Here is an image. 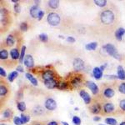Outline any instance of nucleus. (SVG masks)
I'll return each instance as SVG.
<instances>
[{"instance_id": "16", "label": "nucleus", "mask_w": 125, "mask_h": 125, "mask_svg": "<svg viewBox=\"0 0 125 125\" xmlns=\"http://www.w3.org/2000/svg\"><path fill=\"white\" fill-rule=\"evenodd\" d=\"M43 107L40 106V105H37L35 106L34 108H33V110H32V113H33V114L34 115H37V116H40V115H43V114L45 113V110H44Z\"/></svg>"}, {"instance_id": "39", "label": "nucleus", "mask_w": 125, "mask_h": 125, "mask_svg": "<svg viewBox=\"0 0 125 125\" xmlns=\"http://www.w3.org/2000/svg\"><path fill=\"white\" fill-rule=\"evenodd\" d=\"M118 91H119L121 94H125V83H121L118 86Z\"/></svg>"}, {"instance_id": "35", "label": "nucleus", "mask_w": 125, "mask_h": 125, "mask_svg": "<svg viewBox=\"0 0 125 125\" xmlns=\"http://www.w3.org/2000/svg\"><path fill=\"white\" fill-rule=\"evenodd\" d=\"M94 3L98 6L100 8H104L105 7L107 4V1L106 0H94Z\"/></svg>"}, {"instance_id": "50", "label": "nucleus", "mask_w": 125, "mask_h": 125, "mask_svg": "<svg viewBox=\"0 0 125 125\" xmlns=\"http://www.w3.org/2000/svg\"><path fill=\"white\" fill-rule=\"evenodd\" d=\"M107 66V64H104V65H102L101 67H100V69L102 70V71H104V69H105V67Z\"/></svg>"}, {"instance_id": "49", "label": "nucleus", "mask_w": 125, "mask_h": 125, "mask_svg": "<svg viewBox=\"0 0 125 125\" xmlns=\"http://www.w3.org/2000/svg\"><path fill=\"white\" fill-rule=\"evenodd\" d=\"M47 125H58V122H56V121H51V122H49Z\"/></svg>"}, {"instance_id": "23", "label": "nucleus", "mask_w": 125, "mask_h": 125, "mask_svg": "<svg viewBox=\"0 0 125 125\" xmlns=\"http://www.w3.org/2000/svg\"><path fill=\"white\" fill-rule=\"evenodd\" d=\"M5 42H6V45L7 46H9V47H13L16 42V39L14 38V36L12 35V34H9L7 37V39H6Z\"/></svg>"}, {"instance_id": "28", "label": "nucleus", "mask_w": 125, "mask_h": 125, "mask_svg": "<svg viewBox=\"0 0 125 125\" xmlns=\"http://www.w3.org/2000/svg\"><path fill=\"white\" fill-rule=\"evenodd\" d=\"M97 47H98V43H96V42H92V43H87L85 45V48L88 51H94L96 49Z\"/></svg>"}, {"instance_id": "52", "label": "nucleus", "mask_w": 125, "mask_h": 125, "mask_svg": "<svg viewBox=\"0 0 125 125\" xmlns=\"http://www.w3.org/2000/svg\"><path fill=\"white\" fill-rule=\"evenodd\" d=\"M33 125H43V124H40V123H34V124H33Z\"/></svg>"}, {"instance_id": "46", "label": "nucleus", "mask_w": 125, "mask_h": 125, "mask_svg": "<svg viewBox=\"0 0 125 125\" xmlns=\"http://www.w3.org/2000/svg\"><path fill=\"white\" fill-rule=\"evenodd\" d=\"M16 71L17 72H19V73H23L24 72V69H23V68L22 67V66H18L17 68H16Z\"/></svg>"}, {"instance_id": "18", "label": "nucleus", "mask_w": 125, "mask_h": 125, "mask_svg": "<svg viewBox=\"0 0 125 125\" xmlns=\"http://www.w3.org/2000/svg\"><path fill=\"white\" fill-rule=\"evenodd\" d=\"M125 34V29L124 28H119L115 31L114 33V36H115L116 39L118 41H122L123 36H124Z\"/></svg>"}, {"instance_id": "45", "label": "nucleus", "mask_w": 125, "mask_h": 125, "mask_svg": "<svg viewBox=\"0 0 125 125\" xmlns=\"http://www.w3.org/2000/svg\"><path fill=\"white\" fill-rule=\"evenodd\" d=\"M43 16H44V11L41 10V11H40V13H39V16H38V20L40 21V20H41L43 18Z\"/></svg>"}, {"instance_id": "12", "label": "nucleus", "mask_w": 125, "mask_h": 125, "mask_svg": "<svg viewBox=\"0 0 125 125\" xmlns=\"http://www.w3.org/2000/svg\"><path fill=\"white\" fill-rule=\"evenodd\" d=\"M103 110L104 114H112L115 110V106L113 103H106L103 106Z\"/></svg>"}, {"instance_id": "9", "label": "nucleus", "mask_w": 125, "mask_h": 125, "mask_svg": "<svg viewBox=\"0 0 125 125\" xmlns=\"http://www.w3.org/2000/svg\"><path fill=\"white\" fill-rule=\"evenodd\" d=\"M86 85L88 88H89L90 91L92 92V94H94V95L98 94V93H99V88H98V85H97L95 83H94L93 81H87Z\"/></svg>"}, {"instance_id": "30", "label": "nucleus", "mask_w": 125, "mask_h": 125, "mask_svg": "<svg viewBox=\"0 0 125 125\" xmlns=\"http://www.w3.org/2000/svg\"><path fill=\"white\" fill-rule=\"evenodd\" d=\"M20 118H21V121H22V124H26L27 123H29L30 120L29 114H24V113H23V114H21Z\"/></svg>"}, {"instance_id": "5", "label": "nucleus", "mask_w": 125, "mask_h": 125, "mask_svg": "<svg viewBox=\"0 0 125 125\" xmlns=\"http://www.w3.org/2000/svg\"><path fill=\"white\" fill-rule=\"evenodd\" d=\"M44 108L48 111H54L57 108V103L52 98H48L45 100Z\"/></svg>"}, {"instance_id": "7", "label": "nucleus", "mask_w": 125, "mask_h": 125, "mask_svg": "<svg viewBox=\"0 0 125 125\" xmlns=\"http://www.w3.org/2000/svg\"><path fill=\"white\" fill-rule=\"evenodd\" d=\"M58 80L57 78H53V79H49V80H45L43 81V83L45 87L48 89H54V88H57Z\"/></svg>"}, {"instance_id": "22", "label": "nucleus", "mask_w": 125, "mask_h": 125, "mask_svg": "<svg viewBox=\"0 0 125 125\" xmlns=\"http://www.w3.org/2000/svg\"><path fill=\"white\" fill-rule=\"evenodd\" d=\"M10 56L13 60H17L19 59L20 58V53L18 48H12L10 51Z\"/></svg>"}, {"instance_id": "53", "label": "nucleus", "mask_w": 125, "mask_h": 125, "mask_svg": "<svg viewBox=\"0 0 125 125\" xmlns=\"http://www.w3.org/2000/svg\"><path fill=\"white\" fill-rule=\"evenodd\" d=\"M119 125H125V121H124V122H122Z\"/></svg>"}, {"instance_id": "21", "label": "nucleus", "mask_w": 125, "mask_h": 125, "mask_svg": "<svg viewBox=\"0 0 125 125\" xmlns=\"http://www.w3.org/2000/svg\"><path fill=\"white\" fill-rule=\"evenodd\" d=\"M117 73H118L117 76H118V79L123 80V81L125 80V70L121 65L118 66V68H117Z\"/></svg>"}, {"instance_id": "15", "label": "nucleus", "mask_w": 125, "mask_h": 125, "mask_svg": "<svg viewBox=\"0 0 125 125\" xmlns=\"http://www.w3.org/2000/svg\"><path fill=\"white\" fill-rule=\"evenodd\" d=\"M9 94V88L6 84L1 83L0 84V97H1V99H3V98H4L6 96Z\"/></svg>"}, {"instance_id": "36", "label": "nucleus", "mask_w": 125, "mask_h": 125, "mask_svg": "<svg viewBox=\"0 0 125 125\" xmlns=\"http://www.w3.org/2000/svg\"><path fill=\"white\" fill-rule=\"evenodd\" d=\"M20 30L23 32H26L28 31V29H29V25H28V23H26V22H23V23H20Z\"/></svg>"}, {"instance_id": "2", "label": "nucleus", "mask_w": 125, "mask_h": 125, "mask_svg": "<svg viewBox=\"0 0 125 125\" xmlns=\"http://www.w3.org/2000/svg\"><path fill=\"white\" fill-rule=\"evenodd\" d=\"M47 21L48 24L51 26H58L60 23L61 21V18L58 13H54V12H51L47 16Z\"/></svg>"}, {"instance_id": "51", "label": "nucleus", "mask_w": 125, "mask_h": 125, "mask_svg": "<svg viewBox=\"0 0 125 125\" xmlns=\"http://www.w3.org/2000/svg\"><path fill=\"white\" fill-rule=\"evenodd\" d=\"M62 125H69L67 122H63V121L62 122Z\"/></svg>"}, {"instance_id": "17", "label": "nucleus", "mask_w": 125, "mask_h": 125, "mask_svg": "<svg viewBox=\"0 0 125 125\" xmlns=\"http://www.w3.org/2000/svg\"><path fill=\"white\" fill-rule=\"evenodd\" d=\"M115 94V92L112 88H106L103 92V95L106 98H112Z\"/></svg>"}, {"instance_id": "24", "label": "nucleus", "mask_w": 125, "mask_h": 125, "mask_svg": "<svg viewBox=\"0 0 125 125\" xmlns=\"http://www.w3.org/2000/svg\"><path fill=\"white\" fill-rule=\"evenodd\" d=\"M25 77H26V78H27L28 80H29L30 83H31L33 86H38V84H39L38 80H37V78H35L33 77V74L29 73H27L25 74Z\"/></svg>"}, {"instance_id": "54", "label": "nucleus", "mask_w": 125, "mask_h": 125, "mask_svg": "<svg viewBox=\"0 0 125 125\" xmlns=\"http://www.w3.org/2000/svg\"><path fill=\"white\" fill-rule=\"evenodd\" d=\"M0 125H7V124H1Z\"/></svg>"}, {"instance_id": "8", "label": "nucleus", "mask_w": 125, "mask_h": 125, "mask_svg": "<svg viewBox=\"0 0 125 125\" xmlns=\"http://www.w3.org/2000/svg\"><path fill=\"white\" fill-rule=\"evenodd\" d=\"M42 78H43V81H45V80L53 79V78H56L55 73L51 69L45 70V71H43L42 73Z\"/></svg>"}, {"instance_id": "34", "label": "nucleus", "mask_w": 125, "mask_h": 125, "mask_svg": "<svg viewBox=\"0 0 125 125\" xmlns=\"http://www.w3.org/2000/svg\"><path fill=\"white\" fill-rule=\"evenodd\" d=\"M106 124L108 125H117L118 124V121H117L115 118H107L104 120Z\"/></svg>"}, {"instance_id": "27", "label": "nucleus", "mask_w": 125, "mask_h": 125, "mask_svg": "<svg viewBox=\"0 0 125 125\" xmlns=\"http://www.w3.org/2000/svg\"><path fill=\"white\" fill-rule=\"evenodd\" d=\"M18 76H19V72L13 71V72L10 73L9 75H8V80H9V82L12 83V82L14 81L15 78H18Z\"/></svg>"}, {"instance_id": "47", "label": "nucleus", "mask_w": 125, "mask_h": 125, "mask_svg": "<svg viewBox=\"0 0 125 125\" xmlns=\"http://www.w3.org/2000/svg\"><path fill=\"white\" fill-rule=\"evenodd\" d=\"M106 78H108V79H117L118 78V76H114V75H107L105 76Z\"/></svg>"}, {"instance_id": "25", "label": "nucleus", "mask_w": 125, "mask_h": 125, "mask_svg": "<svg viewBox=\"0 0 125 125\" xmlns=\"http://www.w3.org/2000/svg\"><path fill=\"white\" fill-rule=\"evenodd\" d=\"M13 114V111H12V109H10V108H6L3 113V117L4 119L9 120L12 118Z\"/></svg>"}, {"instance_id": "48", "label": "nucleus", "mask_w": 125, "mask_h": 125, "mask_svg": "<svg viewBox=\"0 0 125 125\" xmlns=\"http://www.w3.org/2000/svg\"><path fill=\"white\" fill-rule=\"evenodd\" d=\"M101 120V117L99 116H94V122H98V121Z\"/></svg>"}, {"instance_id": "32", "label": "nucleus", "mask_w": 125, "mask_h": 125, "mask_svg": "<svg viewBox=\"0 0 125 125\" xmlns=\"http://www.w3.org/2000/svg\"><path fill=\"white\" fill-rule=\"evenodd\" d=\"M17 107H18L19 111H20V112H22V113H24L26 111V109H27V108H26V104H25V102H23V101L18 103Z\"/></svg>"}, {"instance_id": "29", "label": "nucleus", "mask_w": 125, "mask_h": 125, "mask_svg": "<svg viewBox=\"0 0 125 125\" xmlns=\"http://www.w3.org/2000/svg\"><path fill=\"white\" fill-rule=\"evenodd\" d=\"M48 4L49 6L50 9H57L58 6H59V1H58V0H50V1H48Z\"/></svg>"}, {"instance_id": "6", "label": "nucleus", "mask_w": 125, "mask_h": 125, "mask_svg": "<svg viewBox=\"0 0 125 125\" xmlns=\"http://www.w3.org/2000/svg\"><path fill=\"white\" fill-rule=\"evenodd\" d=\"M9 23V13L4 8L1 9V24L2 26H7Z\"/></svg>"}, {"instance_id": "14", "label": "nucleus", "mask_w": 125, "mask_h": 125, "mask_svg": "<svg viewBox=\"0 0 125 125\" xmlns=\"http://www.w3.org/2000/svg\"><path fill=\"white\" fill-rule=\"evenodd\" d=\"M102 108H103V107L100 105L98 103H94V104H91L89 107L90 112L94 114H98L100 112H101Z\"/></svg>"}, {"instance_id": "40", "label": "nucleus", "mask_w": 125, "mask_h": 125, "mask_svg": "<svg viewBox=\"0 0 125 125\" xmlns=\"http://www.w3.org/2000/svg\"><path fill=\"white\" fill-rule=\"evenodd\" d=\"M13 124L15 125H22V121H21V118H19V117L18 116H15L14 118H13Z\"/></svg>"}, {"instance_id": "26", "label": "nucleus", "mask_w": 125, "mask_h": 125, "mask_svg": "<svg viewBox=\"0 0 125 125\" xmlns=\"http://www.w3.org/2000/svg\"><path fill=\"white\" fill-rule=\"evenodd\" d=\"M57 88L60 90H66L68 88V83L66 81H58Z\"/></svg>"}, {"instance_id": "19", "label": "nucleus", "mask_w": 125, "mask_h": 125, "mask_svg": "<svg viewBox=\"0 0 125 125\" xmlns=\"http://www.w3.org/2000/svg\"><path fill=\"white\" fill-rule=\"evenodd\" d=\"M70 84H71L72 87H73V88H78V87H80L82 84V78L80 77L76 76V77H74L73 78L71 79Z\"/></svg>"}, {"instance_id": "10", "label": "nucleus", "mask_w": 125, "mask_h": 125, "mask_svg": "<svg viewBox=\"0 0 125 125\" xmlns=\"http://www.w3.org/2000/svg\"><path fill=\"white\" fill-rule=\"evenodd\" d=\"M79 95H80V97H81V98H83V100L84 104H87V105H88V104H90L92 103V98H91V97H90V95L85 91V90H83V89L80 90Z\"/></svg>"}, {"instance_id": "43", "label": "nucleus", "mask_w": 125, "mask_h": 125, "mask_svg": "<svg viewBox=\"0 0 125 125\" xmlns=\"http://www.w3.org/2000/svg\"><path fill=\"white\" fill-rule=\"evenodd\" d=\"M0 75H1V77H3V78L7 76V73H6L5 70L3 69V67L0 68Z\"/></svg>"}, {"instance_id": "37", "label": "nucleus", "mask_w": 125, "mask_h": 125, "mask_svg": "<svg viewBox=\"0 0 125 125\" xmlns=\"http://www.w3.org/2000/svg\"><path fill=\"white\" fill-rule=\"evenodd\" d=\"M39 39H40V41L43 42V43H47L48 41V37L46 33H41L39 36Z\"/></svg>"}, {"instance_id": "4", "label": "nucleus", "mask_w": 125, "mask_h": 125, "mask_svg": "<svg viewBox=\"0 0 125 125\" xmlns=\"http://www.w3.org/2000/svg\"><path fill=\"white\" fill-rule=\"evenodd\" d=\"M73 67L74 71L80 72L84 68V62L82 58H74L73 62Z\"/></svg>"}, {"instance_id": "31", "label": "nucleus", "mask_w": 125, "mask_h": 125, "mask_svg": "<svg viewBox=\"0 0 125 125\" xmlns=\"http://www.w3.org/2000/svg\"><path fill=\"white\" fill-rule=\"evenodd\" d=\"M9 58V52L7 49H1L0 51V59L1 60H7Z\"/></svg>"}, {"instance_id": "44", "label": "nucleus", "mask_w": 125, "mask_h": 125, "mask_svg": "<svg viewBox=\"0 0 125 125\" xmlns=\"http://www.w3.org/2000/svg\"><path fill=\"white\" fill-rule=\"evenodd\" d=\"M75 41H76V39H74L73 37H68L67 38V42H68V43H75Z\"/></svg>"}, {"instance_id": "41", "label": "nucleus", "mask_w": 125, "mask_h": 125, "mask_svg": "<svg viewBox=\"0 0 125 125\" xmlns=\"http://www.w3.org/2000/svg\"><path fill=\"white\" fill-rule=\"evenodd\" d=\"M118 106H119V108L123 111V112H125V99L120 100Z\"/></svg>"}, {"instance_id": "1", "label": "nucleus", "mask_w": 125, "mask_h": 125, "mask_svg": "<svg viewBox=\"0 0 125 125\" xmlns=\"http://www.w3.org/2000/svg\"><path fill=\"white\" fill-rule=\"evenodd\" d=\"M114 19H115V16H114V12L109 9L104 10L100 14V21L105 25L112 24L114 22Z\"/></svg>"}, {"instance_id": "20", "label": "nucleus", "mask_w": 125, "mask_h": 125, "mask_svg": "<svg viewBox=\"0 0 125 125\" xmlns=\"http://www.w3.org/2000/svg\"><path fill=\"white\" fill-rule=\"evenodd\" d=\"M93 75H94V78L97 80L101 79L103 77V71L100 69V68L96 67L94 68V70H93Z\"/></svg>"}, {"instance_id": "13", "label": "nucleus", "mask_w": 125, "mask_h": 125, "mask_svg": "<svg viewBox=\"0 0 125 125\" xmlns=\"http://www.w3.org/2000/svg\"><path fill=\"white\" fill-rule=\"evenodd\" d=\"M40 11H41V9H40V8L39 7V6L33 5L30 8L29 14L32 18H33V19H38V16H39V13H40Z\"/></svg>"}, {"instance_id": "33", "label": "nucleus", "mask_w": 125, "mask_h": 125, "mask_svg": "<svg viewBox=\"0 0 125 125\" xmlns=\"http://www.w3.org/2000/svg\"><path fill=\"white\" fill-rule=\"evenodd\" d=\"M25 52H26V46H23L21 49V52H20V58H19V62L22 63L24 61V58H25L26 55H25Z\"/></svg>"}, {"instance_id": "55", "label": "nucleus", "mask_w": 125, "mask_h": 125, "mask_svg": "<svg viewBox=\"0 0 125 125\" xmlns=\"http://www.w3.org/2000/svg\"><path fill=\"white\" fill-rule=\"evenodd\" d=\"M99 125H105V124H99Z\"/></svg>"}, {"instance_id": "3", "label": "nucleus", "mask_w": 125, "mask_h": 125, "mask_svg": "<svg viewBox=\"0 0 125 125\" xmlns=\"http://www.w3.org/2000/svg\"><path fill=\"white\" fill-rule=\"evenodd\" d=\"M104 50L106 51V53L108 54V55L112 56L113 58H118L119 59L120 57H119V54L118 53V51H117L116 48L114 47V45H113L112 43H107L106 45H104L103 47Z\"/></svg>"}, {"instance_id": "11", "label": "nucleus", "mask_w": 125, "mask_h": 125, "mask_svg": "<svg viewBox=\"0 0 125 125\" xmlns=\"http://www.w3.org/2000/svg\"><path fill=\"white\" fill-rule=\"evenodd\" d=\"M23 63L28 68H33L34 67V60H33V56L30 55V54L26 55L25 58H24Z\"/></svg>"}, {"instance_id": "38", "label": "nucleus", "mask_w": 125, "mask_h": 125, "mask_svg": "<svg viewBox=\"0 0 125 125\" xmlns=\"http://www.w3.org/2000/svg\"><path fill=\"white\" fill-rule=\"evenodd\" d=\"M73 124H75V125H80L81 124V123H82V121H81V118H79V117H78V116H73Z\"/></svg>"}, {"instance_id": "42", "label": "nucleus", "mask_w": 125, "mask_h": 125, "mask_svg": "<svg viewBox=\"0 0 125 125\" xmlns=\"http://www.w3.org/2000/svg\"><path fill=\"white\" fill-rule=\"evenodd\" d=\"M14 11L16 13H20V12H21V7H20L19 3H15L14 4Z\"/></svg>"}]
</instances>
